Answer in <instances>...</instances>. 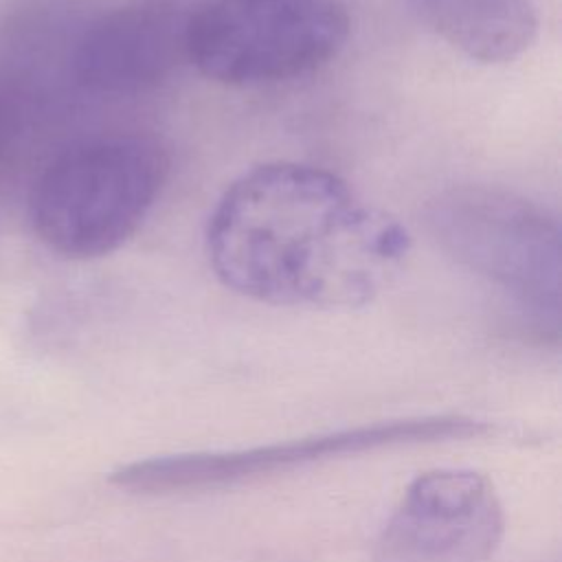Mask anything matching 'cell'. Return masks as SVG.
<instances>
[{
    "mask_svg": "<svg viewBox=\"0 0 562 562\" xmlns=\"http://www.w3.org/2000/svg\"><path fill=\"white\" fill-rule=\"evenodd\" d=\"M503 527V505L485 474L430 470L406 487L373 562H490Z\"/></svg>",
    "mask_w": 562,
    "mask_h": 562,
    "instance_id": "cell-6",
    "label": "cell"
},
{
    "mask_svg": "<svg viewBox=\"0 0 562 562\" xmlns=\"http://www.w3.org/2000/svg\"><path fill=\"white\" fill-rule=\"evenodd\" d=\"M494 426L470 415H426L375 422L323 435L228 452H189L138 459L110 472V483L134 494H176L228 487L283 474L301 465L362 452L461 441L490 435Z\"/></svg>",
    "mask_w": 562,
    "mask_h": 562,
    "instance_id": "cell-5",
    "label": "cell"
},
{
    "mask_svg": "<svg viewBox=\"0 0 562 562\" xmlns=\"http://www.w3.org/2000/svg\"><path fill=\"white\" fill-rule=\"evenodd\" d=\"M187 18L173 0H127L86 20L68 48V72L99 97L158 88L187 59Z\"/></svg>",
    "mask_w": 562,
    "mask_h": 562,
    "instance_id": "cell-7",
    "label": "cell"
},
{
    "mask_svg": "<svg viewBox=\"0 0 562 562\" xmlns=\"http://www.w3.org/2000/svg\"><path fill=\"white\" fill-rule=\"evenodd\" d=\"M415 7L443 42L483 64L520 57L538 35L531 0H415Z\"/></svg>",
    "mask_w": 562,
    "mask_h": 562,
    "instance_id": "cell-8",
    "label": "cell"
},
{
    "mask_svg": "<svg viewBox=\"0 0 562 562\" xmlns=\"http://www.w3.org/2000/svg\"><path fill=\"white\" fill-rule=\"evenodd\" d=\"M35 97L33 81L13 70H0V173L22 154L33 123Z\"/></svg>",
    "mask_w": 562,
    "mask_h": 562,
    "instance_id": "cell-9",
    "label": "cell"
},
{
    "mask_svg": "<svg viewBox=\"0 0 562 562\" xmlns=\"http://www.w3.org/2000/svg\"><path fill=\"white\" fill-rule=\"evenodd\" d=\"M204 241L233 292L314 310L369 303L411 246L404 224L340 176L290 160L237 176L217 198Z\"/></svg>",
    "mask_w": 562,
    "mask_h": 562,
    "instance_id": "cell-1",
    "label": "cell"
},
{
    "mask_svg": "<svg viewBox=\"0 0 562 562\" xmlns=\"http://www.w3.org/2000/svg\"><path fill=\"white\" fill-rule=\"evenodd\" d=\"M347 35L342 0H204L187 18V61L224 86H270L329 64Z\"/></svg>",
    "mask_w": 562,
    "mask_h": 562,
    "instance_id": "cell-4",
    "label": "cell"
},
{
    "mask_svg": "<svg viewBox=\"0 0 562 562\" xmlns=\"http://www.w3.org/2000/svg\"><path fill=\"white\" fill-rule=\"evenodd\" d=\"M428 228L454 263L558 331L562 231L553 211L505 187L461 184L430 202Z\"/></svg>",
    "mask_w": 562,
    "mask_h": 562,
    "instance_id": "cell-3",
    "label": "cell"
},
{
    "mask_svg": "<svg viewBox=\"0 0 562 562\" xmlns=\"http://www.w3.org/2000/svg\"><path fill=\"white\" fill-rule=\"evenodd\" d=\"M169 173L147 134H101L59 149L35 176L29 222L59 257L94 259L121 248L151 213Z\"/></svg>",
    "mask_w": 562,
    "mask_h": 562,
    "instance_id": "cell-2",
    "label": "cell"
}]
</instances>
